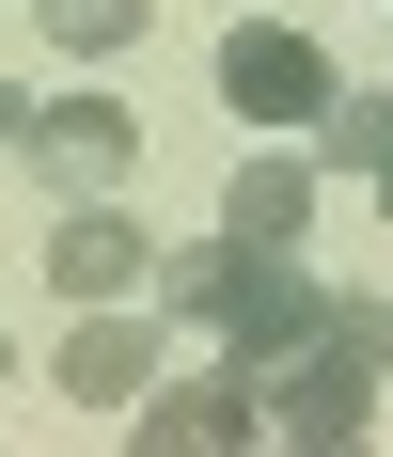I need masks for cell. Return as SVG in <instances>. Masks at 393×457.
<instances>
[{
	"instance_id": "6da1fadb",
	"label": "cell",
	"mask_w": 393,
	"mask_h": 457,
	"mask_svg": "<svg viewBox=\"0 0 393 457\" xmlns=\"http://www.w3.org/2000/svg\"><path fill=\"white\" fill-rule=\"evenodd\" d=\"M158 316H189L205 347H236V363H283V347L331 316V284H315L299 253H252V237H189V253H158Z\"/></svg>"
},
{
	"instance_id": "7a4b0ae2",
	"label": "cell",
	"mask_w": 393,
	"mask_h": 457,
	"mask_svg": "<svg viewBox=\"0 0 393 457\" xmlns=\"http://www.w3.org/2000/svg\"><path fill=\"white\" fill-rule=\"evenodd\" d=\"M252 378H267V442H299V457H347V442H378L393 300H331V316H315L283 363H252Z\"/></svg>"
},
{
	"instance_id": "3957f363",
	"label": "cell",
	"mask_w": 393,
	"mask_h": 457,
	"mask_svg": "<svg viewBox=\"0 0 393 457\" xmlns=\"http://www.w3.org/2000/svg\"><path fill=\"white\" fill-rule=\"evenodd\" d=\"M331 47L315 32H283V16H236V32H220V111H236V127H267V142H299V127H331Z\"/></svg>"
},
{
	"instance_id": "277c9868",
	"label": "cell",
	"mask_w": 393,
	"mask_h": 457,
	"mask_svg": "<svg viewBox=\"0 0 393 457\" xmlns=\"http://www.w3.org/2000/svg\"><path fill=\"white\" fill-rule=\"evenodd\" d=\"M127 442H142V457H236V442H267V378L220 347L205 378H158V395H142Z\"/></svg>"
},
{
	"instance_id": "5b68a950",
	"label": "cell",
	"mask_w": 393,
	"mask_h": 457,
	"mask_svg": "<svg viewBox=\"0 0 393 457\" xmlns=\"http://www.w3.org/2000/svg\"><path fill=\"white\" fill-rule=\"evenodd\" d=\"M127 174H142V127L111 111V95H47L32 111V189L47 205H111Z\"/></svg>"
},
{
	"instance_id": "8992f818",
	"label": "cell",
	"mask_w": 393,
	"mask_h": 457,
	"mask_svg": "<svg viewBox=\"0 0 393 457\" xmlns=\"http://www.w3.org/2000/svg\"><path fill=\"white\" fill-rule=\"evenodd\" d=\"M47 284H63V300H127V284H158V237L111 221V205H63V221H47Z\"/></svg>"
},
{
	"instance_id": "52a82bcc",
	"label": "cell",
	"mask_w": 393,
	"mask_h": 457,
	"mask_svg": "<svg viewBox=\"0 0 393 457\" xmlns=\"http://www.w3.org/2000/svg\"><path fill=\"white\" fill-rule=\"evenodd\" d=\"M63 395L142 411V395H158V331H142V316H111V300H79V331H63Z\"/></svg>"
},
{
	"instance_id": "ba28073f",
	"label": "cell",
	"mask_w": 393,
	"mask_h": 457,
	"mask_svg": "<svg viewBox=\"0 0 393 457\" xmlns=\"http://www.w3.org/2000/svg\"><path fill=\"white\" fill-rule=\"evenodd\" d=\"M220 237H252V253H299V237H315V158H236V189H220Z\"/></svg>"
},
{
	"instance_id": "9c48e42d",
	"label": "cell",
	"mask_w": 393,
	"mask_h": 457,
	"mask_svg": "<svg viewBox=\"0 0 393 457\" xmlns=\"http://www.w3.org/2000/svg\"><path fill=\"white\" fill-rule=\"evenodd\" d=\"M47 16V47H63V63H127L142 32H158V0H32Z\"/></svg>"
},
{
	"instance_id": "30bf717a",
	"label": "cell",
	"mask_w": 393,
	"mask_h": 457,
	"mask_svg": "<svg viewBox=\"0 0 393 457\" xmlns=\"http://www.w3.org/2000/svg\"><path fill=\"white\" fill-rule=\"evenodd\" d=\"M331 174H362V189H393V95H331Z\"/></svg>"
},
{
	"instance_id": "8fae6325",
	"label": "cell",
	"mask_w": 393,
	"mask_h": 457,
	"mask_svg": "<svg viewBox=\"0 0 393 457\" xmlns=\"http://www.w3.org/2000/svg\"><path fill=\"white\" fill-rule=\"evenodd\" d=\"M16 142H32V79H0V158H16Z\"/></svg>"
}]
</instances>
